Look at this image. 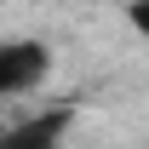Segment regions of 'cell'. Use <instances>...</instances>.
I'll list each match as a JSON object with an SVG mask.
<instances>
[{
    "mask_svg": "<svg viewBox=\"0 0 149 149\" xmlns=\"http://www.w3.org/2000/svg\"><path fill=\"white\" fill-rule=\"evenodd\" d=\"M46 80V46L40 40H12L0 46V97H17Z\"/></svg>",
    "mask_w": 149,
    "mask_h": 149,
    "instance_id": "6da1fadb",
    "label": "cell"
},
{
    "mask_svg": "<svg viewBox=\"0 0 149 149\" xmlns=\"http://www.w3.org/2000/svg\"><path fill=\"white\" fill-rule=\"evenodd\" d=\"M69 126V109H52V115H35V120H17V126L0 132V149H57Z\"/></svg>",
    "mask_w": 149,
    "mask_h": 149,
    "instance_id": "7a4b0ae2",
    "label": "cell"
}]
</instances>
